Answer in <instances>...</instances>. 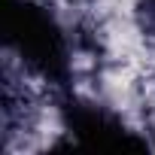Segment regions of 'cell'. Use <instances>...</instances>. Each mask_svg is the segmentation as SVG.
<instances>
[{"label": "cell", "mask_w": 155, "mask_h": 155, "mask_svg": "<svg viewBox=\"0 0 155 155\" xmlns=\"http://www.w3.org/2000/svg\"><path fill=\"white\" fill-rule=\"evenodd\" d=\"M6 46L21 58L25 70L70 91V43L55 12L37 0H15L6 28Z\"/></svg>", "instance_id": "obj_1"}, {"label": "cell", "mask_w": 155, "mask_h": 155, "mask_svg": "<svg viewBox=\"0 0 155 155\" xmlns=\"http://www.w3.org/2000/svg\"><path fill=\"white\" fill-rule=\"evenodd\" d=\"M61 122L82 146H101V149H146L149 146L122 122V116L73 91H61Z\"/></svg>", "instance_id": "obj_2"}, {"label": "cell", "mask_w": 155, "mask_h": 155, "mask_svg": "<svg viewBox=\"0 0 155 155\" xmlns=\"http://www.w3.org/2000/svg\"><path fill=\"white\" fill-rule=\"evenodd\" d=\"M134 18H137V28L146 40L155 43V0H137L134 6Z\"/></svg>", "instance_id": "obj_3"}, {"label": "cell", "mask_w": 155, "mask_h": 155, "mask_svg": "<svg viewBox=\"0 0 155 155\" xmlns=\"http://www.w3.org/2000/svg\"><path fill=\"white\" fill-rule=\"evenodd\" d=\"M152 149H155V143H152Z\"/></svg>", "instance_id": "obj_4"}]
</instances>
